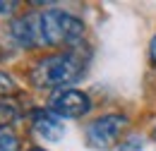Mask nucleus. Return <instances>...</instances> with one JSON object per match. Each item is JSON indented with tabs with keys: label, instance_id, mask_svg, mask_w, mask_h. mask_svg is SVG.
<instances>
[{
	"label": "nucleus",
	"instance_id": "obj_1",
	"mask_svg": "<svg viewBox=\"0 0 156 151\" xmlns=\"http://www.w3.org/2000/svg\"><path fill=\"white\" fill-rule=\"evenodd\" d=\"M87 70V58L82 55L79 46L55 53V55H46L31 70V84L36 89H67V84H75Z\"/></svg>",
	"mask_w": 156,
	"mask_h": 151
},
{
	"label": "nucleus",
	"instance_id": "obj_2",
	"mask_svg": "<svg viewBox=\"0 0 156 151\" xmlns=\"http://www.w3.org/2000/svg\"><path fill=\"white\" fill-rule=\"evenodd\" d=\"M41 46H70L75 48L84 36V22L62 10L39 12Z\"/></svg>",
	"mask_w": 156,
	"mask_h": 151
},
{
	"label": "nucleus",
	"instance_id": "obj_3",
	"mask_svg": "<svg viewBox=\"0 0 156 151\" xmlns=\"http://www.w3.org/2000/svg\"><path fill=\"white\" fill-rule=\"evenodd\" d=\"M48 111L58 118H84L91 111V98L79 89H58L48 98Z\"/></svg>",
	"mask_w": 156,
	"mask_h": 151
},
{
	"label": "nucleus",
	"instance_id": "obj_4",
	"mask_svg": "<svg viewBox=\"0 0 156 151\" xmlns=\"http://www.w3.org/2000/svg\"><path fill=\"white\" fill-rule=\"evenodd\" d=\"M127 125V118L120 113H108L96 118L89 127H87V142L94 146V149H108L113 142H115L120 132L125 130Z\"/></svg>",
	"mask_w": 156,
	"mask_h": 151
},
{
	"label": "nucleus",
	"instance_id": "obj_5",
	"mask_svg": "<svg viewBox=\"0 0 156 151\" xmlns=\"http://www.w3.org/2000/svg\"><path fill=\"white\" fill-rule=\"evenodd\" d=\"M31 130L43 142H60L65 134V125H62V118H58L53 111L36 108L31 111Z\"/></svg>",
	"mask_w": 156,
	"mask_h": 151
},
{
	"label": "nucleus",
	"instance_id": "obj_6",
	"mask_svg": "<svg viewBox=\"0 0 156 151\" xmlns=\"http://www.w3.org/2000/svg\"><path fill=\"white\" fill-rule=\"evenodd\" d=\"M10 36L22 48H36L41 46V26H39V12H29L24 17L15 19L10 24Z\"/></svg>",
	"mask_w": 156,
	"mask_h": 151
},
{
	"label": "nucleus",
	"instance_id": "obj_7",
	"mask_svg": "<svg viewBox=\"0 0 156 151\" xmlns=\"http://www.w3.org/2000/svg\"><path fill=\"white\" fill-rule=\"evenodd\" d=\"M20 120V106L10 98H0V130Z\"/></svg>",
	"mask_w": 156,
	"mask_h": 151
},
{
	"label": "nucleus",
	"instance_id": "obj_8",
	"mask_svg": "<svg viewBox=\"0 0 156 151\" xmlns=\"http://www.w3.org/2000/svg\"><path fill=\"white\" fill-rule=\"evenodd\" d=\"M0 151H20V139L10 130H0Z\"/></svg>",
	"mask_w": 156,
	"mask_h": 151
},
{
	"label": "nucleus",
	"instance_id": "obj_9",
	"mask_svg": "<svg viewBox=\"0 0 156 151\" xmlns=\"http://www.w3.org/2000/svg\"><path fill=\"white\" fill-rule=\"evenodd\" d=\"M17 91V84H15V79L10 75H5V72H0V98H5V96L15 94Z\"/></svg>",
	"mask_w": 156,
	"mask_h": 151
},
{
	"label": "nucleus",
	"instance_id": "obj_10",
	"mask_svg": "<svg viewBox=\"0 0 156 151\" xmlns=\"http://www.w3.org/2000/svg\"><path fill=\"white\" fill-rule=\"evenodd\" d=\"M142 146H144V139H142L139 134H132V137H127V139L118 146V151H142Z\"/></svg>",
	"mask_w": 156,
	"mask_h": 151
},
{
	"label": "nucleus",
	"instance_id": "obj_11",
	"mask_svg": "<svg viewBox=\"0 0 156 151\" xmlns=\"http://www.w3.org/2000/svg\"><path fill=\"white\" fill-rule=\"evenodd\" d=\"M17 5H20V2H15V0H10V2L0 0V15H12V12L17 10Z\"/></svg>",
	"mask_w": 156,
	"mask_h": 151
},
{
	"label": "nucleus",
	"instance_id": "obj_12",
	"mask_svg": "<svg viewBox=\"0 0 156 151\" xmlns=\"http://www.w3.org/2000/svg\"><path fill=\"white\" fill-rule=\"evenodd\" d=\"M149 60L156 65V36L151 38V43H149Z\"/></svg>",
	"mask_w": 156,
	"mask_h": 151
},
{
	"label": "nucleus",
	"instance_id": "obj_13",
	"mask_svg": "<svg viewBox=\"0 0 156 151\" xmlns=\"http://www.w3.org/2000/svg\"><path fill=\"white\" fill-rule=\"evenodd\" d=\"M29 151H46V149H41V146H34V149H29Z\"/></svg>",
	"mask_w": 156,
	"mask_h": 151
},
{
	"label": "nucleus",
	"instance_id": "obj_14",
	"mask_svg": "<svg viewBox=\"0 0 156 151\" xmlns=\"http://www.w3.org/2000/svg\"><path fill=\"white\" fill-rule=\"evenodd\" d=\"M154 139H156V127H154Z\"/></svg>",
	"mask_w": 156,
	"mask_h": 151
}]
</instances>
